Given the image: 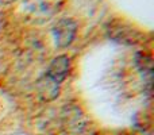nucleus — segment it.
Instances as JSON below:
<instances>
[{
	"label": "nucleus",
	"instance_id": "3",
	"mask_svg": "<svg viewBox=\"0 0 154 135\" xmlns=\"http://www.w3.org/2000/svg\"><path fill=\"white\" fill-rule=\"evenodd\" d=\"M69 69H70L69 57L64 56V54L62 56H57L50 61L46 76H49L57 84H61L68 77V74H69Z\"/></svg>",
	"mask_w": 154,
	"mask_h": 135
},
{
	"label": "nucleus",
	"instance_id": "7",
	"mask_svg": "<svg viewBox=\"0 0 154 135\" xmlns=\"http://www.w3.org/2000/svg\"><path fill=\"white\" fill-rule=\"evenodd\" d=\"M137 65H138L139 70L142 72V73H147L150 74L152 73V69H153V60L150 56H147V54L145 53H141L139 51L138 54H137Z\"/></svg>",
	"mask_w": 154,
	"mask_h": 135
},
{
	"label": "nucleus",
	"instance_id": "6",
	"mask_svg": "<svg viewBox=\"0 0 154 135\" xmlns=\"http://www.w3.org/2000/svg\"><path fill=\"white\" fill-rule=\"evenodd\" d=\"M80 115H81L80 108L66 106V108L64 109V114H62V122H64L65 127H68L69 130H72V128H79L80 120H81Z\"/></svg>",
	"mask_w": 154,
	"mask_h": 135
},
{
	"label": "nucleus",
	"instance_id": "5",
	"mask_svg": "<svg viewBox=\"0 0 154 135\" xmlns=\"http://www.w3.org/2000/svg\"><path fill=\"white\" fill-rule=\"evenodd\" d=\"M109 37L112 39L118 41L120 43H135V35L137 32L133 29H130L126 24H116V26H111L109 29Z\"/></svg>",
	"mask_w": 154,
	"mask_h": 135
},
{
	"label": "nucleus",
	"instance_id": "1",
	"mask_svg": "<svg viewBox=\"0 0 154 135\" xmlns=\"http://www.w3.org/2000/svg\"><path fill=\"white\" fill-rule=\"evenodd\" d=\"M77 23L72 18H62L58 22H56L51 29L54 38V43L57 48L65 49L72 45L77 34Z\"/></svg>",
	"mask_w": 154,
	"mask_h": 135
},
{
	"label": "nucleus",
	"instance_id": "8",
	"mask_svg": "<svg viewBox=\"0 0 154 135\" xmlns=\"http://www.w3.org/2000/svg\"><path fill=\"white\" fill-rule=\"evenodd\" d=\"M14 2H16V0H0V4L7 5V4H11V3H14Z\"/></svg>",
	"mask_w": 154,
	"mask_h": 135
},
{
	"label": "nucleus",
	"instance_id": "4",
	"mask_svg": "<svg viewBox=\"0 0 154 135\" xmlns=\"http://www.w3.org/2000/svg\"><path fill=\"white\" fill-rule=\"evenodd\" d=\"M35 91L38 93V97L41 100L46 101H53L58 97L60 95V84H57L56 81L50 78L49 76L43 74L42 77L37 80V84H35Z\"/></svg>",
	"mask_w": 154,
	"mask_h": 135
},
{
	"label": "nucleus",
	"instance_id": "2",
	"mask_svg": "<svg viewBox=\"0 0 154 135\" xmlns=\"http://www.w3.org/2000/svg\"><path fill=\"white\" fill-rule=\"evenodd\" d=\"M27 12L32 19H48L57 11L54 0H27Z\"/></svg>",
	"mask_w": 154,
	"mask_h": 135
}]
</instances>
